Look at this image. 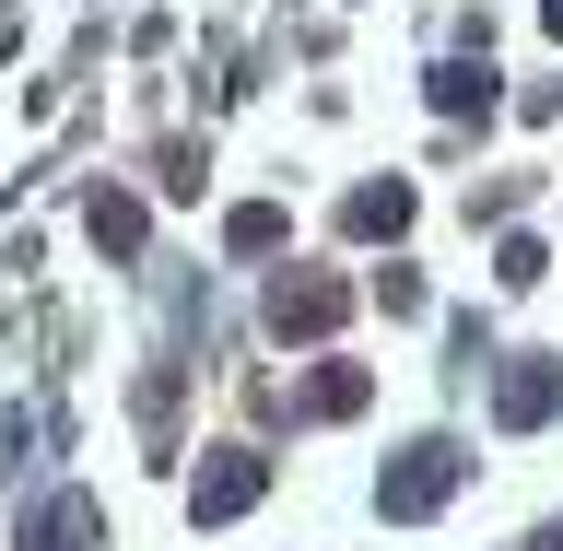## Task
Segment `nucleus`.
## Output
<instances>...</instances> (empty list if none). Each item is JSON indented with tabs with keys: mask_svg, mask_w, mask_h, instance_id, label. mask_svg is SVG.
I'll return each mask as SVG.
<instances>
[{
	"mask_svg": "<svg viewBox=\"0 0 563 551\" xmlns=\"http://www.w3.org/2000/svg\"><path fill=\"white\" fill-rule=\"evenodd\" d=\"M95 540H106V505H95V493H47V505L24 517V551H95Z\"/></svg>",
	"mask_w": 563,
	"mask_h": 551,
	"instance_id": "nucleus-5",
	"label": "nucleus"
},
{
	"mask_svg": "<svg viewBox=\"0 0 563 551\" xmlns=\"http://www.w3.org/2000/svg\"><path fill=\"white\" fill-rule=\"evenodd\" d=\"M540 24H552V35H563V0H540Z\"/></svg>",
	"mask_w": 563,
	"mask_h": 551,
	"instance_id": "nucleus-13",
	"label": "nucleus"
},
{
	"mask_svg": "<svg viewBox=\"0 0 563 551\" xmlns=\"http://www.w3.org/2000/svg\"><path fill=\"white\" fill-rule=\"evenodd\" d=\"M552 411H563V364L552 352H517V364L493 376V422H505V434H540Z\"/></svg>",
	"mask_w": 563,
	"mask_h": 551,
	"instance_id": "nucleus-4",
	"label": "nucleus"
},
{
	"mask_svg": "<svg viewBox=\"0 0 563 551\" xmlns=\"http://www.w3.org/2000/svg\"><path fill=\"white\" fill-rule=\"evenodd\" d=\"M457 482H470V458H457L446 434H422V447H399V458H387L376 505H387V517H399V528H411V517H434V505H446Z\"/></svg>",
	"mask_w": 563,
	"mask_h": 551,
	"instance_id": "nucleus-1",
	"label": "nucleus"
},
{
	"mask_svg": "<svg viewBox=\"0 0 563 551\" xmlns=\"http://www.w3.org/2000/svg\"><path fill=\"white\" fill-rule=\"evenodd\" d=\"M399 223H411V188H399V176H364V188L341 200V235H364V246L399 235Z\"/></svg>",
	"mask_w": 563,
	"mask_h": 551,
	"instance_id": "nucleus-7",
	"label": "nucleus"
},
{
	"mask_svg": "<svg viewBox=\"0 0 563 551\" xmlns=\"http://www.w3.org/2000/svg\"><path fill=\"white\" fill-rule=\"evenodd\" d=\"M352 317V282L341 271H282L271 282V341H329Z\"/></svg>",
	"mask_w": 563,
	"mask_h": 551,
	"instance_id": "nucleus-3",
	"label": "nucleus"
},
{
	"mask_svg": "<svg viewBox=\"0 0 563 551\" xmlns=\"http://www.w3.org/2000/svg\"><path fill=\"white\" fill-rule=\"evenodd\" d=\"M364 399H376V376H364V364H317V376L294 387V411H306V422H352Z\"/></svg>",
	"mask_w": 563,
	"mask_h": 551,
	"instance_id": "nucleus-6",
	"label": "nucleus"
},
{
	"mask_svg": "<svg viewBox=\"0 0 563 551\" xmlns=\"http://www.w3.org/2000/svg\"><path fill=\"white\" fill-rule=\"evenodd\" d=\"M82 223H95L106 258H141V200H130V188H95V211H82Z\"/></svg>",
	"mask_w": 563,
	"mask_h": 551,
	"instance_id": "nucleus-10",
	"label": "nucleus"
},
{
	"mask_svg": "<svg viewBox=\"0 0 563 551\" xmlns=\"http://www.w3.org/2000/svg\"><path fill=\"white\" fill-rule=\"evenodd\" d=\"M258 493H271V458H258V447H211L200 470H188V517L223 528V517H246Z\"/></svg>",
	"mask_w": 563,
	"mask_h": 551,
	"instance_id": "nucleus-2",
	"label": "nucleus"
},
{
	"mask_svg": "<svg viewBox=\"0 0 563 551\" xmlns=\"http://www.w3.org/2000/svg\"><path fill=\"white\" fill-rule=\"evenodd\" d=\"M282 235H294V211H282V200H235V211H223V246H235V258H271Z\"/></svg>",
	"mask_w": 563,
	"mask_h": 551,
	"instance_id": "nucleus-9",
	"label": "nucleus"
},
{
	"mask_svg": "<svg viewBox=\"0 0 563 551\" xmlns=\"http://www.w3.org/2000/svg\"><path fill=\"white\" fill-rule=\"evenodd\" d=\"M434 118H493V59H434Z\"/></svg>",
	"mask_w": 563,
	"mask_h": 551,
	"instance_id": "nucleus-8",
	"label": "nucleus"
},
{
	"mask_svg": "<svg viewBox=\"0 0 563 551\" xmlns=\"http://www.w3.org/2000/svg\"><path fill=\"white\" fill-rule=\"evenodd\" d=\"M376 306L387 317H422V271H376Z\"/></svg>",
	"mask_w": 563,
	"mask_h": 551,
	"instance_id": "nucleus-12",
	"label": "nucleus"
},
{
	"mask_svg": "<svg viewBox=\"0 0 563 551\" xmlns=\"http://www.w3.org/2000/svg\"><path fill=\"white\" fill-rule=\"evenodd\" d=\"M540 551H563V517H552V528H540Z\"/></svg>",
	"mask_w": 563,
	"mask_h": 551,
	"instance_id": "nucleus-14",
	"label": "nucleus"
},
{
	"mask_svg": "<svg viewBox=\"0 0 563 551\" xmlns=\"http://www.w3.org/2000/svg\"><path fill=\"white\" fill-rule=\"evenodd\" d=\"M540 271H552V258H540V235H505V246H493V282H505V294H528Z\"/></svg>",
	"mask_w": 563,
	"mask_h": 551,
	"instance_id": "nucleus-11",
	"label": "nucleus"
}]
</instances>
